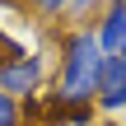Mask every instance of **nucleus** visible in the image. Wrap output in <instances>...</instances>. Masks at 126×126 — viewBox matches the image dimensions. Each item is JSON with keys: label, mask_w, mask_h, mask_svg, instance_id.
<instances>
[{"label": "nucleus", "mask_w": 126, "mask_h": 126, "mask_svg": "<svg viewBox=\"0 0 126 126\" xmlns=\"http://www.w3.org/2000/svg\"><path fill=\"white\" fill-rule=\"evenodd\" d=\"M98 70H103V51L94 42V28H70L61 37V56H56V103H61V112L94 108Z\"/></svg>", "instance_id": "obj_1"}, {"label": "nucleus", "mask_w": 126, "mask_h": 126, "mask_svg": "<svg viewBox=\"0 0 126 126\" xmlns=\"http://www.w3.org/2000/svg\"><path fill=\"white\" fill-rule=\"evenodd\" d=\"M42 79H47V61L37 51H14V56L0 61V94L14 98V103L19 98H33L42 89Z\"/></svg>", "instance_id": "obj_2"}, {"label": "nucleus", "mask_w": 126, "mask_h": 126, "mask_svg": "<svg viewBox=\"0 0 126 126\" xmlns=\"http://www.w3.org/2000/svg\"><path fill=\"white\" fill-rule=\"evenodd\" d=\"M94 108H98V112H122V108H126V47L112 51V56H103Z\"/></svg>", "instance_id": "obj_3"}, {"label": "nucleus", "mask_w": 126, "mask_h": 126, "mask_svg": "<svg viewBox=\"0 0 126 126\" xmlns=\"http://www.w3.org/2000/svg\"><path fill=\"white\" fill-rule=\"evenodd\" d=\"M89 28H94V42H98L103 56L122 51V47H126V5H122V0H108L103 14H98V23H89Z\"/></svg>", "instance_id": "obj_4"}, {"label": "nucleus", "mask_w": 126, "mask_h": 126, "mask_svg": "<svg viewBox=\"0 0 126 126\" xmlns=\"http://www.w3.org/2000/svg\"><path fill=\"white\" fill-rule=\"evenodd\" d=\"M98 5H108V0H70V5H65V14H70V23H75V28H89V19L98 14Z\"/></svg>", "instance_id": "obj_5"}, {"label": "nucleus", "mask_w": 126, "mask_h": 126, "mask_svg": "<svg viewBox=\"0 0 126 126\" xmlns=\"http://www.w3.org/2000/svg\"><path fill=\"white\" fill-rule=\"evenodd\" d=\"M23 5H28V9H37V14H42V19H61V14H65V5H70V0H23Z\"/></svg>", "instance_id": "obj_6"}, {"label": "nucleus", "mask_w": 126, "mask_h": 126, "mask_svg": "<svg viewBox=\"0 0 126 126\" xmlns=\"http://www.w3.org/2000/svg\"><path fill=\"white\" fill-rule=\"evenodd\" d=\"M0 126H23V122H19V103L5 98V94H0Z\"/></svg>", "instance_id": "obj_7"}]
</instances>
